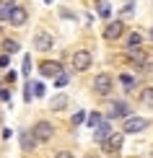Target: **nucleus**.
Masks as SVG:
<instances>
[{
  "instance_id": "32",
  "label": "nucleus",
  "mask_w": 153,
  "mask_h": 158,
  "mask_svg": "<svg viewBox=\"0 0 153 158\" xmlns=\"http://www.w3.org/2000/svg\"><path fill=\"white\" fill-rule=\"evenodd\" d=\"M148 36H151V39H153V29H151V31H148Z\"/></svg>"
},
{
  "instance_id": "17",
  "label": "nucleus",
  "mask_w": 153,
  "mask_h": 158,
  "mask_svg": "<svg viewBox=\"0 0 153 158\" xmlns=\"http://www.w3.org/2000/svg\"><path fill=\"white\" fill-rule=\"evenodd\" d=\"M143 44V34H138V31H130L127 39H125V49H130V47H140Z\"/></svg>"
},
{
  "instance_id": "11",
  "label": "nucleus",
  "mask_w": 153,
  "mask_h": 158,
  "mask_svg": "<svg viewBox=\"0 0 153 158\" xmlns=\"http://www.w3.org/2000/svg\"><path fill=\"white\" fill-rule=\"evenodd\" d=\"M18 143H21V150H23V153H34V148L39 145L36 137L31 135V130H21V132H18Z\"/></svg>"
},
{
  "instance_id": "8",
  "label": "nucleus",
  "mask_w": 153,
  "mask_h": 158,
  "mask_svg": "<svg viewBox=\"0 0 153 158\" xmlns=\"http://www.w3.org/2000/svg\"><path fill=\"white\" fill-rule=\"evenodd\" d=\"M122 143H125V132H112L101 143V150L104 153H119V150H122Z\"/></svg>"
},
{
  "instance_id": "18",
  "label": "nucleus",
  "mask_w": 153,
  "mask_h": 158,
  "mask_svg": "<svg viewBox=\"0 0 153 158\" xmlns=\"http://www.w3.org/2000/svg\"><path fill=\"white\" fill-rule=\"evenodd\" d=\"M119 83L125 85V91H127V94H130V91H135V85H138V81H135L130 73H122V75H119Z\"/></svg>"
},
{
  "instance_id": "1",
  "label": "nucleus",
  "mask_w": 153,
  "mask_h": 158,
  "mask_svg": "<svg viewBox=\"0 0 153 158\" xmlns=\"http://www.w3.org/2000/svg\"><path fill=\"white\" fill-rule=\"evenodd\" d=\"M91 88H94L96 96L106 98V96H112V91H114V78H112L109 73H99L94 78V83H91Z\"/></svg>"
},
{
  "instance_id": "12",
  "label": "nucleus",
  "mask_w": 153,
  "mask_h": 158,
  "mask_svg": "<svg viewBox=\"0 0 153 158\" xmlns=\"http://www.w3.org/2000/svg\"><path fill=\"white\" fill-rule=\"evenodd\" d=\"M130 114H132V109L125 101H114V104H112V109H109V119H127Z\"/></svg>"
},
{
  "instance_id": "31",
  "label": "nucleus",
  "mask_w": 153,
  "mask_h": 158,
  "mask_svg": "<svg viewBox=\"0 0 153 158\" xmlns=\"http://www.w3.org/2000/svg\"><path fill=\"white\" fill-rule=\"evenodd\" d=\"M86 158H96V153H88V156H86Z\"/></svg>"
},
{
  "instance_id": "22",
  "label": "nucleus",
  "mask_w": 153,
  "mask_h": 158,
  "mask_svg": "<svg viewBox=\"0 0 153 158\" xmlns=\"http://www.w3.org/2000/svg\"><path fill=\"white\" fill-rule=\"evenodd\" d=\"M70 122H73V127H78V124H83V122H86V111H75Z\"/></svg>"
},
{
  "instance_id": "25",
  "label": "nucleus",
  "mask_w": 153,
  "mask_h": 158,
  "mask_svg": "<svg viewBox=\"0 0 153 158\" xmlns=\"http://www.w3.org/2000/svg\"><path fill=\"white\" fill-rule=\"evenodd\" d=\"M55 85H57V88H62V85H68V75H65V73L55 75Z\"/></svg>"
},
{
  "instance_id": "23",
  "label": "nucleus",
  "mask_w": 153,
  "mask_h": 158,
  "mask_svg": "<svg viewBox=\"0 0 153 158\" xmlns=\"http://www.w3.org/2000/svg\"><path fill=\"white\" fill-rule=\"evenodd\" d=\"M21 73L23 75H31V57L23 55V65H21Z\"/></svg>"
},
{
  "instance_id": "35",
  "label": "nucleus",
  "mask_w": 153,
  "mask_h": 158,
  "mask_svg": "<svg viewBox=\"0 0 153 158\" xmlns=\"http://www.w3.org/2000/svg\"><path fill=\"white\" fill-rule=\"evenodd\" d=\"M0 88H3V83H0Z\"/></svg>"
},
{
  "instance_id": "27",
  "label": "nucleus",
  "mask_w": 153,
  "mask_h": 158,
  "mask_svg": "<svg viewBox=\"0 0 153 158\" xmlns=\"http://www.w3.org/2000/svg\"><path fill=\"white\" fill-rule=\"evenodd\" d=\"M132 13H135V3H125V8H122V16H132Z\"/></svg>"
},
{
  "instance_id": "10",
  "label": "nucleus",
  "mask_w": 153,
  "mask_h": 158,
  "mask_svg": "<svg viewBox=\"0 0 153 158\" xmlns=\"http://www.w3.org/2000/svg\"><path fill=\"white\" fill-rule=\"evenodd\" d=\"M26 21H29V10H26L23 5L13 3V10H11V16H8V23L11 26H23Z\"/></svg>"
},
{
  "instance_id": "14",
  "label": "nucleus",
  "mask_w": 153,
  "mask_h": 158,
  "mask_svg": "<svg viewBox=\"0 0 153 158\" xmlns=\"http://www.w3.org/2000/svg\"><path fill=\"white\" fill-rule=\"evenodd\" d=\"M68 104H70L68 96L57 94V96H52V101H49V111H65V109H68Z\"/></svg>"
},
{
  "instance_id": "6",
  "label": "nucleus",
  "mask_w": 153,
  "mask_h": 158,
  "mask_svg": "<svg viewBox=\"0 0 153 158\" xmlns=\"http://www.w3.org/2000/svg\"><path fill=\"white\" fill-rule=\"evenodd\" d=\"M151 127V119H145V117H127V119L122 122V132L125 135H138V132H143V130H148Z\"/></svg>"
},
{
  "instance_id": "15",
  "label": "nucleus",
  "mask_w": 153,
  "mask_h": 158,
  "mask_svg": "<svg viewBox=\"0 0 153 158\" xmlns=\"http://www.w3.org/2000/svg\"><path fill=\"white\" fill-rule=\"evenodd\" d=\"M94 8H96V16H101L104 21H109V18H112V5H109V0H96Z\"/></svg>"
},
{
  "instance_id": "24",
  "label": "nucleus",
  "mask_w": 153,
  "mask_h": 158,
  "mask_svg": "<svg viewBox=\"0 0 153 158\" xmlns=\"http://www.w3.org/2000/svg\"><path fill=\"white\" fill-rule=\"evenodd\" d=\"M31 91H34V96H36V98H42V96H44V91H47V88H44L42 83H31Z\"/></svg>"
},
{
  "instance_id": "2",
  "label": "nucleus",
  "mask_w": 153,
  "mask_h": 158,
  "mask_svg": "<svg viewBox=\"0 0 153 158\" xmlns=\"http://www.w3.org/2000/svg\"><path fill=\"white\" fill-rule=\"evenodd\" d=\"M125 60H127L130 65H135V70H148V52L140 49V47H130V49H125Z\"/></svg>"
},
{
  "instance_id": "3",
  "label": "nucleus",
  "mask_w": 153,
  "mask_h": 158,
  "mask_svg": "<svg viewBox=\"0 0 153 158\" xmlns=\"http://www.w3.org/2000/svg\"><path fill=\"white\" fill-rule=\"evenodd\" d=\"M31 135L36 137V143H49L52 137H55V124L49 119H39V122H34V127H31Z\"/></svg>"
},
{
  "instance_id": "26",
  "label": "nucleus",
  "mask_w": 153,
  "mask_h": 158,
  "mask_svg": "<svg viewBox=\"0 0 153 158\" xmlns=\"http://www.w3.org/2000/svg\"><path fill=\"white\" fill-rule=\"evenodd\" d=\"M31 98H34V91H31V81H29L23 88V101H31Z\"/></svg>"
},
{
  "instance_id": "5",
  "label": "nucleus",
  "mask_w": 153,
  "mask_h": 158,
  "mask_svg": "<svg viewBox=\"0 0 153 158\" xmlns=\"http://www.w3.org/2000/svg\"><path fill=\"white\" fill-rule=\"evenodd\" d=\"M104 39L106 42H119V39H122L125 34H127V26H125V21H106V26H104Z\"/></svg>"
},
{
  "instance_id": "21",
  "label": "nucleus",
  "mask_w": 153,
  "mask_h": 158,
  "mask_svg": "<svg viewBox=\"0 0 153 158\" xmlns=\"http://www.w3.org/2000/svg\"><path fill=\"white\" fill-rule=\"evenodd\" d=\"M86 122H88V127H91V130H94V127H96V124H101V122H104V117H101V114H99V111H91V114H88V117H86Z\"/></svg>"
},
{
  "instance_id": "28",
  "label": "nucleus",
  "mask_w": 153,
  "mask_h": 158,
  "mask_svg": "<svg viewBox=\"0 0 153 158\" xmlns=\"http://www.w3.org/2000/svg\"><path fill=\"white\" fill-rule=\"evenodd\" d=\"M55 158H75V153H73V150H57Z\"/></svg>"
},
{
  "instance_id": "20",
  "label": "nucleus",
  "mask_w": 153,
  "mask_h": 158,
  "mask_svg": "<svg viewBox=\"0 0 153 158\" xmlns=\"http://www.w3.org/2000/svg\"><path fill=\"white\" fill-rule=\"evenodd\" d=\"M11 10H13V0H5V3H0V21H5V23H8Z\"/></svg>"
},
{
  "instance_id": "37",
  "label": "nucleus",
  "mask_w": 153,
  "mask_h": 158,
  "mask_svg": "<svg viewBox=\"0 0 153 158\" xmlns=\"http://www.w3.org/2000/svg\"><path fill=\"white\" fill-rule=\"evenodd\" d=\"M0 117H3V114H0Z\"/></svg>"
},
{
  "instance_id": "9",
  "label": "nucleus",
  "mask_w": 153,
  "mask_h": 158,
  "mask_svg": "<svg viewBox=\"0 0 153 158\" xmlns=\"http://www.w3.org/2000/svg\"><path fill=\"white\" fill-rule=\"evenodd\" d=\"M39 73H42V78H55L62 73V62L57 60H42L39 62Z\"/></svg>"
},
{
  "instance_id": "4",
  "label": "nucleus",
  "mask_w": 153,
  "mask_h": 158,
  "mask_svg": "<svg viewBox=\"0 0 153 158\" xmlns=\"http://www.w3.org/2000/svg\"><path fill=\"white\" fill-rule=\"evenodd\" d=\"M91 62H94V55H91L88 49H75L70 57V65H73V73H86V70L91 68Z\"/></svg>"
},
{
  "instance_id": "19",
  "label": "nucleus",
  "mask_w": 153,
  "mask_h": 158,
  "mask_svg": "<svg viewBox=\"0 0 153 158\" xmlns=\"http://www.w3.org/2000/svg\"><path fill=\"white\" fill-rule=\"evenodd\" d=\"M140 101H143L148 109H153V85H145V88L140 91Z\"/></svg>"
},
{
  "instance_id": "36",
  "label": "nucleus",
  "mask_w": 153,
  "mask_h": 158,
  "mask_svg": "<svg viewBox=\"0 0 153 158\" xmlns=\"http://www.w3.org/2000/svg\"><path fill=\"white\" fill-rule=\"evenodd\" d=\"M151 73H153V70H151Z\"/></svg>"
},
{
  "instance_id": "34",
  "label": "nucleus",
  "mask_w": 153,
  "mask_h": 158,
  "mask_svg": "<svg viewBox=\"0 0 153 158\" xmlns=\"http://www.w3.org/2000/svg\"><path fill=\"white\" fill-rule=\"evenodd\" d=\"M0 31H3V26H0Z\"/></svg>"
},
{
  "instance_id": "16",
  "label": "nucleus",
  "mask_w": 153,
  "mask_h": 158,
  "mask_svg": "<svg viewBox=\"0 0 153 158\" xmlns=\"http://www.w3.org/2000/svg\"><path fill=\"white\" fill-rule=\"evenodd\" d=\"M0 49H3V52H5V55H16V52H18V49H21V44H18V42H16V39H8V36H5V39H3V42H0Z\"/></svg>"
},
{
  "instance_id": "33",
  "label": "nucleus",
  "mask_w": 153,
  "mask_h": 158,
  "mask_svg": "<svg viewBox=\"0 0 153 158\" xmlns=\"http://www.w3.org/2000/svg\"><path fill=\"white\" fill-rule=\"evenodd\" d=\"M44 3H47V5H52V0H44Z\"/></svg>"
},
{
  "instance_id": "30",
  "label": "nucleus",
  "mask_w": 153,
  "mask_h": 158,
  "mask_svg": "<svg viewBox=\"0 0 153 158\" xmlns=\"http://www.w3.org/2000/svg\"><path fill=\"white\" fill-rule=\"evenodd\" d=\"M0 98H3V101H8V98H11V91L5 88V85H3V88H0Z\"/></svg>"
},
{
  "instance_id": "7",
  "label": "nucleus",
  "mask_w": 153,
  "mask_h": 158,
  "mask_svg": "<svg viewBox=\"0 0 153 158\" xmlns=\"http://www.w3.org/2000/svg\"><path fill=\"white\" fill-rule=\"evenodd\" d=\"M52 47H55V36L49 34V31H36L34 34V49L36 52H49Z\"/></svg>"
},
{
  "instance_id": "29",
  "label": "nucleus",
  "mask_w": 153,
  "mask_h": 158,
  "mask_svg": "<svg viewBox=\"0 0 153 158\" xmlns=\"http://www.w3.org/2000/svg\"><path fill=\"white\" fill-rule=\"evenodd\" d=\"M8 65H11V55L3 52V55H0V68H8Z\"/></svg>"
},
{
  "instance_id": "13",
  "label": "nucleus",
  "mask_w": 153,
  "mask_h": 158,
  "mask_svg": "<svg viewBox=\"0 0 153 158\" xmlns=\"http://www.w3.org/2000/svg\"><path fill=\"white\" fill-rule=\"evenodd\" d=\"M109 135H112V124L109 122H101V124H96V127H94V140L99 143V145H101Z\"/></svg>"
}]
</instances>
